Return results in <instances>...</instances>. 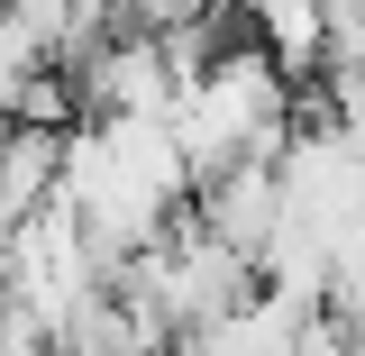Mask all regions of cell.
Wrapping results in <instances>:
<instances>
[{"instance_id": "cell-1", "label": "cell", "mask_w": 365, "mask_h": 356, "mask_svg": "<svg viewBox=\"0 0 365 356\" xmlns=\"http://www.w3.org/2000/svg\"><path fill=\"white\" fill-rule=\"evenodd\" d=\"M292 128H302V91L283 83L265 46H220V64L174 101V146L192 183H220L237 165H283L292 156Z\"/></svg>"}, {"instance_id": "cell-2", "label": "cell", "mask_w": 365, "mask_h": 356, "mask_svg": "<svg viewBox=\"0 0 365 356\" xmlns=\"http://www.w3.org/2000/svg\"><path fill=\"white\" fill-rule=\"evenodd\" d=\"M73 91H83V119H174V101H182L155 28H119V37L73 73Z\"/></svg>"}, {"instance_id": "cell-3", "label": "cell", "mask_w": 365, "mask_h": 356, "mask_svg": "<svg viewBox=\"0 0 365 356\" xmlns=\"http://www.w3.org/2000/svg\"><path fill=\"white\" fill-rule=\"evenodd\" d=\"M283 210H292V201H283V165H237V174L201 183V228L228 238L237 256H265Z\"/></svg>"}, {"instance_id": "cell-4", "label": "cell", "mask_w": 365, "mask_h": 356, "mask_svg": "<svg viewBox=\"0 0 365 356\" xmlns=\"http://www.w3.org/2000/svg\"><path fill=\"white\" fill-rule=\"evenodd\" d=\"M64 128H0V238L9 228H28L37 210H55V192H64Z\"/></svg>"}, {"instance_id": "cell-5", "label": "cell", "mask_w": 365, "mask_h": 356, "mask_svg": "<svg viewBox=\"0 0 365 356\" xmlns=\"http://www.w3.org/2000/svg\"><path fill=\"white\" fill-rule=\"evenodd\" d=\"M237 19L283 64V83H311L329 64V0H237Z\"/></svg>"}, {"instance_id": "cell-6", "label": "cell", "mask_w": 365, "mask_h": 356, "mask_svg": "<svg viewBox=\"0 0 365 356\" xmlns=\"http://www.w3.org/2000/svg\"><path fill=\"white\" fill-rule=\"evenodd\" d=\"M165 356H192V347H182V338H174V347H165Z\"/></svg>"}]
</instances>
